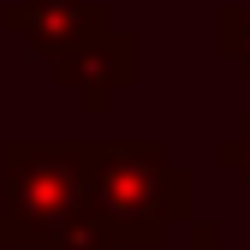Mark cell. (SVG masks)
I'll use <instances>...</instances> for the list:
<instances>
[{"mask_svg": "<svg viewBox=\"0 0 250 250\" xmlns=\"http://www.w3.org/2000/svg\"><path fill=\"white\" fill-rule=\"evenodd\" d=\"M0 250H12V227H6V208H0Z\"/></svg>", "mask_w": 250, "mask_h": 250, "instance_id": "cell-9", "label": "cell"}, {"mask_svg": "<svg viewBox=\"0 0 250 250\" xmlns=\"http://www.w3.org/2000/svg\"><path fill=\"white\" fill-rule=\"evenodd\" d=\"M161 250H238V244H227L208 221H191V238H185V244H173V238H167Z\"/></svg>", "mask_w": 250, "mask_h": 250, "instance_id": "cell-8", "label": "cell"}, {"mask_svg": "<svg viewBox=\"0 0 250 250\" xmlns=\"http://www.w3.org/2000/svg\"><path fill=\"white\" fill-rule=\"evenodd\" d=\"M214 48H221L227 60H238L244 78H250V0L221 6V18H214Z\"/></svg>", "mask_w": 250, "mask_h": 250, "instance_id": "cell-5", "label": "cell"}, {"mask_svg": "<svg viewBox=\"0 0 250 250\" xmlns=\"http://www.w3.org/2000/svg\"><path fill=\"white\" fill-rule=\"evenodd\" d=\"M96 203V137H6L0 143V208L12 250H48L78 208Z\"/></svg>", "mask_w": 250, "mask_h": 250, "instance_id": "cell-2", "label": "cell"}, {"mask_svg": "<svg viewBox=\"0 0 250 250\" xmlns=\"http://www.w3.org/2000/svg\"><path fill=\"white\" fill-rule=\"evenodd\" d=\"M214 155H221V167H232V173L250 185V119H244V131H238V137H227Z\"/></svg>", "mask_w": 250, "mask_h": 250, "instance_id": "cell-7", "label": "cell"}, {"mask_svg": "<svg viewBox=\"0 0 250 250\" xmlns=\"http://www.w3.org/2000/svg\"><path fill=\"white\" fill-rule=\"evenodd\" d=\"M0 30L18 36L36 60H66L72 48L96 42L113 30V12L102 0H6L0 6Z\"/></svg>", "mask_w": 250, "mask_h": 250, "instance_id": "cell-3", "label": "cell"}, {"mask_svg": "<svg viewBox=\"0 0 250 250\" xmlns=\"http://www.w3.org/2000/svg\"><path fill=\"white\" fill-rule=\"evenodd\" d=\"M48 250H113V238H107V227H102L96 203H89V208H78L72 221L54 232V244H48Z\"/></svg>", "mask_w": 250, "mask_h": 250, "instance_id": "cell-6", "label": "cell"}, {"mask_svg": "<svg viewBox=\"0 0 250 250\" xmlns=\"http://www.w3.org/2000/svg\"><path fill=\"white\" fill-rule=\"evenodd\" d=\"M96 214L113 250H161L197 221V185L155 137H96Z\"/></svg>", "mask_w": 250, "mask_h": 250, "instance_id": "cell-1", "label": "cell"}, {"mask_svg": "<svg viewBox=\"0 0 250 250\" xmlns=\"http://www.w3.org/2000/svg\"><path fill=\"white\" fill-rule=\"evenodd\" d=\"M54 83L78 96V107L89 119H102L125 89L137 83V36L131 30H107V36L72 48L66 60H54Z\"/></svg>", "mask_w": 250, "mask_h": 250, "instance_id": "cell-4", "label": "cell"}]
</instances>
